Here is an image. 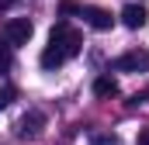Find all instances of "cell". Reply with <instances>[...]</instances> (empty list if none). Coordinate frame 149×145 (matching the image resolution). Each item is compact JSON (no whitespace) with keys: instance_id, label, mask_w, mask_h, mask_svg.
<instances>
[{"instance_id":"6da1fadb","label":"cell","mask_w":149,"mask_h":145,"mask_svg":"<svg viewBox=\"0 0 149 145\" xmlns=\"http://www.w3.org/2000/svg\"><path fill=\"white\" fill-rule=\"evenodd\" d=\"M49 45L52 48H59L66 59H73V55H80V48H83V35L76 31V28H70V24H56L52 28V35H49Z\"/></svg>"},{"instance_id":"7a4b0ae2","label":"cell","mask_w":149,"mask_h":145,"mask_svg":"<svg viewBox=\"0 0 149 145\" xmlns=\"http://www.w3.org/2000/svg\"><path fill=\"white\" fill-rule=\"evenodd\" d=\"M31 21L28 17H10L7 24H3V41L14 48V45H28V38H31Z\"/></svg>"},{"instance_id":"3957f363","label":"cell","mask_w":149,"mask_h":145,"mask_svg":"<svg viewBox=\"0 0 149 145\" xmlns=\"http://www.w3.org/2000/svg\"><path fill=\"white\" fill-rule=\"evenodd\" d=\"M114 69L118 72H146L149 69V52L146 48H135V52H125L114 59Z\"/></svg>"},{"instance_id":"277c9868","label":"cell","mask_w":149,"mask_h":145,"mask_svg":"<svg viewBox=\"0 0 149 145\" xmlns=\"http://www.w3.org/2000/svg\"><path fill=\"white\" fill-rule=\"evenodd\" d=\"M76 14H80L90 28H97V31H108V28L114 24V17L108 14V10H101V7H83V3H80V10H76Z\"/></svg>"},{"instance_id":"5b68a950","label":"cell","mask_w":149,"mask_h":145,"mask_svg":"<svg viewBox=\"0 0 149 145\" xmlns=\"http://www.w3.org/2000/svg\"><path fill=\"white\" fill-rule=\"evenodd\" d=\"M42 124H45V114H42V110H28V114L21 117V124H17V131H21L24 138H35L38 131H42Z\"/></svg>"},{"instance_id":"8992f818","label":"cell","mask_w":149,"mask_h":145,"mask_svg":"<svg viewBox=\"0 0 149 145\" xmlns=\"http://www.w3.org/2000/svg\"><path fill=\"white\" fill-rule=\"evenodd\" d=\"M121 24H125V28H132V31H135V28H142V24H146V7L128 3V7L121 10Z\"/></svg>"},{"instance_id":"52a82bcc","label":"cell","mask_w":149,"mask_h":145,"mask_svg":"<svg viewBox=\"0 0 149 145\" xmlns=\"http://www.w3.org/2000/svg\"><path fill=\"white\" fill-rule=\"evenodd\" d=\"M94 93H97V97H114V93H118V79H114V76H97V79H94Z\"/></svg>"},{"instance_id":"ba28073f","label":"cell","mask_w":149,"mask_h":145,"mask_svg":"<svg viewBox=\"0 0 149 145\" xmlns=\"http://www.w3.org/2000/svg\"><path fill=\"white\" fill-rule=\"evenodd\" d=\"M63 62H66V55H63L59 48H52V45H49V48L42 52V66H45V69H59Z\"/></svg>"},{"instance_id":"9c48e42d","label":"cell","mask_w":149,"mask_h":145,"mask_svg":"<svg viewBox=\"0 0 149 145\" xmlns=\"http://www.w3.org/2000/svg\"><path fill=\"white\" fill-rule=\"evenodd\" d=\"M90 145H118V135H108V131H94V135H90Z\"/></svg>"},{"instance_id":"30bf717a","label":"cell","mask_w":149,"mask_h":145,"mask_svg":"<svg viewBox=\"0 0 149 145\" xmlns=\"http://www.w3.org/2000/svg\"><path fill=\"white\" fill-rule=\"evenodd\" d=\"M10 69V45L0 38V72H7Z\"/></svg>"},{"instance_id":"8fae6325","label":"cell","mask_w":149,"mask_h":145,"mask_svg":"<svg viewBox=\"0 0 149 145\" xmlns=\"http://www.w3.org/2000/svg\"><path fill=\"white\" fill-rule=\"evenodd\" d=\"M10 100H14V86H0V110L7 107Z\"/></svg>"},{"instance_id":"7c38bea8","label":"cell","mask_w":149,"mask_h":145,"mask_svg":"<svg viewBox=\"0 0 149 145\" xmlns=\"http://www.w3.org/2000/svg\"><path fill=\"white\" fill-rule=\"evenodd\" d=\"M10 3H17V0H0V7H10Z\"/></svg>"},{"instance_id":"4fadbf2b","label":"cell","mask_w":149,"mask_h":145,"mask_svg":"<svg viewBox=\"0 0 149 145\" xmlns=\"http://www.w3.org/2000/svg\"><path fill=\"white\" fill-rule=\"evenodd\" d=\"M139 145H149V135H142V138H139Z\"/></svg>"}]
</instances>
